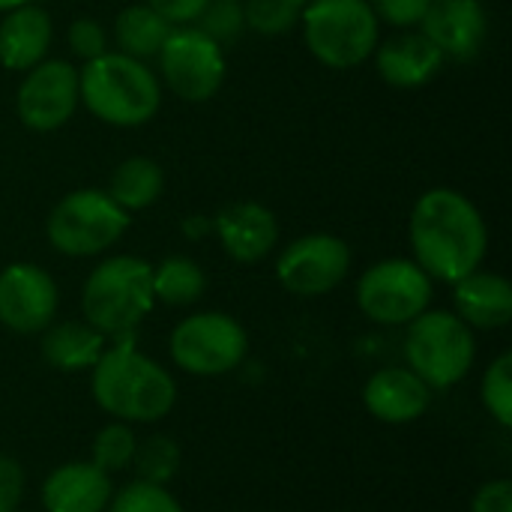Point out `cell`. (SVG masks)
<instances>
[{
	"mask_svg": "<svg viewBox=\"0 0 512 512\" xmlns=\"http://www.w3.org/2000/svg\"><path fill=\"white\" fill-rule=\"evenodd\" d=\"M78 69L69 60H42L24 72L15 93L18 120L33 132H54L78 111Z\"/></svg>",
	"mask_w": 512,
	"mask_h": 512,
	"instance_id": "7c38bea8",
	"label": "cell"
},
{
	"mask_svg": "<svg viewBox=\"0 0 512 512\" xmlns=\"http://www.w3.org/2000/svg\"><path fill=\"white\" fill-rule=\"evenodd\" d=\"M24 492V471L12 456H0V512H15Z\"/></svg>",
	"mask_w": 512,
	"mask_h": 512,
	"instance_id": "d6a6232c",
	"label": "cell"
},
{
	"mask_svg": "<svg viewBox=\"0 0 512 512\" xmlns=\"http://www.w3.org/2000/svg\"><path fill=\"white\" fill-rule=\"evenodd\" d=\"M249 351L243 324L225 312H198L183 318L171 333L174 363L198 378H216L234 372Z\"/></svg>",
	"mask_w": 512,
	"mask_h": 512,
	"instance_id": "ba28073f",
	"label": "cell"
},
{
	"mask_svg": "<svg viewBox=\"0 0 512 512\" xmlns=\"http://www.w3.org/2000/svg\"><path fill=\"white\" fill-rule=\"evenodd\" d=\"M408 369L423 378L432 390L459 384L477 357L471 327L456 312H423L408 324L405 336Z\"/></svg>",
	"mask_w": 512,
	"mask_h": 512,
	"instance_id": "8992f818",
	"label": "cell"
},
{
	"mask_svg": "<svg viewBox=\"0 0 512 512\" xmlns=\"http://www.w3.org/2000/svg\"><path fill=\"white\" fill-rule=\"evenodd\" d=\"M432 303V279L411 258H387L357 282V306L375 324H411Z\"/></svg>",
	"mask_w": 512,
	"mask_h": 512,
	"instance_id": "9c48e42d",
	"label": "cell"
},
{
	"mask_svg": "<svg viewBox=\"0 0 512 512\" xmlns=\"http://www.w3.org/2000/svg\"><path fill=\"white\" fill-rule=\"evenodd\" d=\"M420 30L441 48L444 57L471 60L489 36V15L480 0H432Z\"/></svg>",
	"mask_w": 512,
	"mask_h": 512,
	"instance_id": "5bb4252c",
	"label": "cell"
},
{
	"mask_svg": "<svg viewBox=\"0 0 512 512\" xmlns=\"http://www.w3.org/2000/svg\"><path fill=\"white\" fill-rule=\"evenodd\" d=\"M66 39H69L72 54L78 60H84V63H90V60H96V57H102L108 51V33L96 18H75L69 24Z\"/></svg>",
	"mask_w": 512,
	"mask_h": 512,
	"instance_id": "4dcf8cb0",
	"label": "cell"
},
{
	"mask_svg": "<svg viewBox=\"0 0 512 512\" xmlns=\"http://www.w3.org/2000/svg\"><path fill=\"white\" fill-rule=\"evenodd\" d=\"M129 228V213L105 189H75L48 213V243L66 258H93L111 249Z\"/></svg>",
	"mask_w": 512,
	"mask_h": 512,
	"instance_id": "52a82bcc",
	"label": "cell"
},
{
	"mask_svg": "<svg viewBox=\"0 0 512 512\" xmlns=\"http://www.w3.org/2000/svg\"><path fill=\"white\" fill-rule=\"evenodd\" d=\"M54 39L51 15L36 6L24 3L12 12H3L0 21V66L9 72H27L45 60Z\"/></svg>",
	"mask_w": 512,
	"mask_h": 512,
	"instance_id": "ac0fdd59",
	"label": "cell"
},
{
	"mask_svg": "<svg viewBox=\"0 0 512 512\" xmlns=\"http://www.w3.org/2000/svg\"><path fill=\"white\" fill-rule=\"evenodd\" d=\"M174 27L147 3H132L126 6L117 18H114V42L117 51L135 60H150L159 54V48L165 45L168 33Z\"/></svg>",
	"mask_w": 512,
	"mask_h": 512,
	"instance_id": "603a6c76",
	"label": "cell"
},
{
	"mask_svg": "<svg viewBox=\"0 0 512 512\" xmlns=\"http://www.w3.org/2000/svg\"><path fill=\"white\" fill-rule=\"evenodd\" d=\"M411 249L414 261L429 273L456 285L480 270L489 252V228L483 213L456 189H429L411 210Z\"/></svg>",
	"mask_w": 512,
	"mask_h": 512,
	"instance_id": "6da1fadb",
	"label": "cell"
},
{
	"mask_svg": "<svg viewBox=\"0 0 512 512\" xmlns=\"http://www.w3.org/2000/svg\"><path fill=\"white\" fill-rule=\"evenodd\" d=\"M42 357L48 366L60 372H81L93 369L105 351V336L90 327L87 321H63L48 324L42 330Z\"/></svg>",
	"mask_w": 512,
	"mask_h": 512,
	"instance_id": "44dd1931",
	"label": "cell"
},
{
	"mask_svg": "<svg viewBox=\"0 0 512 512\" xmlns=\"http://www.w3.org/2000/svg\"><path fill=\"white\" fill-rule=\"evenodd\" d=\"M207 288L204 270L186 255H168L153 267V300L165 306H192Z\"/></svg>",
	"mask_w": 512,
	"mask_h": 512,
	"instance_id": "cb8c5ba5",
	"label": "cell"
},
{
	"mask_svg": "<svg viewBox=\"0 0 512 512\" xmlns=\"http://www.w3.org/2000/svg\"><path fill=\"white\" fill-rule=\"evenodd\" d=\"M351 249L336 234H306L288 243L276 258V279L297 297H321L345 282Z\"/></svg>",
	"mask_w": 512,
	"mask_h": 512,
	"instance_id": "8fae6325",
	"label": "cell"
},
{
	"mask_svg": "<svg viewBox=\"0 0 512 512\" xmlns=\"http://www.w3.org/2000/svg\"><path fill=\"white\" fill-rule=\"evenodd\" d=\"M207 3H210V0H147V6L156 9L171 27L195 24Z\"/></svg>",
	"mask_w": 512,
	"mask_h": 512,
	"instance_id": "836d02e7",
	"label": "cell"
},
{
	"mask_svg": "<svg viewBox=\"0 0 512 512\" xmlns=\"http://www.w3.org/2000/svg\"><path fill=\"white\" fill-rule=\"evenodd\" d=\"M156 60L165 84L183 102H207L225 84V51L198 27H174Z\"/></svg>",
	"mask_w": 512,
	"mask_h": 512,
	"instance_id": "30bf717a",
	"label": "cell"
},
{
	"mask_svg": "<svg viewBox=\"0 0 512 512\" xmlns=\"http://www.w3.org/2000/svg\"><path fill=\"white\" fill-rule=\"evenodd\" d=\"M57 285L54 279L27 261L0 270V324L12 333L30 336L54 324L57 315Z\"/></svg>",
	"mask_w": 512,
	"mask_h": 512,
	"instance_id": "4fadbf2b",
	"label": "cell"
},
{
	"mask_svg": "<svg viewBox=\"0 0 512 512\" xmlns=\"http://www.w3.org/2000/svg\"><path fill=\"white\" fill-rule=\"evenodd\" d=\"M162 189H165V174L159 162L147 156H129L111 171L105 192L111 195L117 207H123L126 213H135V210H147L150 204H156Z\"/></svg>",
	"mask_w": 512,
	"mask_h": 512,
	"instance_id": "7402d4cb",
	"label": "cell"
},
{
	"mask_svg": "<svg viewBox=\"0 0 512 512\" xmlns=\"http://www.w3.org/2000/svg\"><path fill=\"white\" fill-rule=\"evenodd\" d=\"M15 512H18V510H15Z\"/></svg>",
	"mask_w": 512,
	"mask_h": 512,
	"instance_id": "8d00e7d4",
	"label": "cell"
},
{
	"mask_svg": "<svg viewBox=\"0 0 512 512\" xmlns=\"http://www.w3.org/2000/svg\"><path fill=\"white\" fill-rule=\"evenodd\" d=\"M483 405L501 423L512 426V354H501L483 375Z\"/></svg>",
	"mask_w": 512,
	"mask_h": 512,
	"instance_id": "f546056e",
	"label": "cell"
},
{
	"mask_svg": "<svg viewBox=\"0 0 512 512\" xmlns=\"http://www.w3.org/2000/svg\"><path fill=\"white\" fill-rule=\"evenodd\" d=\"M432 0H369L372 12L378 15V21L393 24L396 30H411L423 21L426 9Z\"/></svg>",
	"mask_w": 512,
	"mask_h": 512,
	"instance_id": "1f68e13d",
	"label": "cell"
},
{
	"mask_svg": "<svg viewBox=\"0 0 512 512\" xmlns=\"http://www.w3.org/2000/svg\"><path fill=\"white\" fill-rule=\"evenodd\" d=\"M114 489L93 462H69L42 483L45 512H105Z\"/></svg>",
	"mask_w": 512,
	"mask_h": 512,
	"instance_id": "d6986e66",
	"label": "cell"
},
{
	"mask_svg": "<svg viewBox=\"0 0 512 512\" xmlns=\"http://www.w3.org/2000/svg\"><path fill=\"white\" fill-rule=\"evenodd\" d=\"M24 3H33V0H0V12H12V9H18Z\"/></svg>",
	"mask_w": 512,
	"mask_h": 512,
	"instance_id": "d590c367",
	"label": "cell"
},
{
	"mask_svg": "<svg viewBox=\"0 0 512 512\" xmlns=\"http://www.w3.org/2000/svg\"><path fill=\"white\" fill-rule=\"evenodd\" d=\"M195 27L201 33H207L216 45H222V48L231 45L246 30L243 0H210L204 6V12L198 15V24Z\"/></svg>",
	"mask_w": 512,
	"mask_h": 512,
	"instance_id": "83f0119b",
	"label": "cell"
},
{
	"mask_svg": "<svg viewBox=\"0 0 512 512\" xmlns=\"http://www.w3.org/2000/svg\"><path fill=\"white\" fill-rule=\"evenodd\" d=\"M132 465L138 471V480L153 483V486H165L180 468V450H177V444L171 438L153 435V438H147L144 444L135 447Z\"/></svg>",
	"mask_w": 512,
	"mask_h": 512,
	"instance_id": "484cf974",
	"label": "cell"
},
{
	"mask_svg": "<svg viewBox=\"0 0 512 512\" xmlns=\"http://www.w3.org/2000/svg\"><path fill=\"white\" fill-rule=\"evenodd\" d=\"M303 39L327 69H354L375 54L381 21L369 0H306Z\"/></svg>",
	"mask_w": 512,
	"mask_h": 512,
	"instance_id": "5b68a950",
	"label": "cell"
},
{
	"mask_svg": "<svg viewBox=\"0 0 512 512\" xmlns=\"http://www.w3.org/2000/svg\"><path fill=\"white\" fill-rule=\"evenodd\" d=\"M471 512H512V483L510 480H492L480 486L474 495Z\"/></svg>",
	"mask_w": 512,
	"mask_h": 512,
	"instance_id": "e575fe53",
	"label": "cell"
},
{
	"mask_svg": "<svg viewBox=\"0 0 512 512\" xmlns=\"http://www.w3.org/2000/svg\"><path fill=\"white\" fill-rule=\"evenodd\" d=\"M108 512H183V507L165 486L135 480L123 486L117 495H111Z\"/></svg>",
	"mask_w": 512,
	"mask_h": 512,
	"instance_id": "f1b7e54d",
	"label": "cell"
},
{
	"mask_svg": "<svg viewBox=\"0 0 512 512\" xmlns=\"http://www.w3.org/2000/svg\"><path fill=\"white\" fill-rule=\"evenodd\" d=\"M456 315L474 330H498L512 318V285L486 270H474L453 285Z\"/></svg>",
	"mask_w": 512,
	"mask_h": 512,
	"instance_id": "ffe728a7",
	"label": "cell"
},
{
	"mask_svg": "<svg viewBox=\"0 0 512 512\" xmlns=\"http://www.w3.org/2000/svg\"><path fill=\"white\" fill-rule=\"evenodd\" d=\"M306 0H243L246 27L261 36H282L303 18Z\"/></svg>",
	"mask_w": 512,
	"mask_h": 512,
	"instance_id": "d4e9b609",
	"label": "cell"
},
{
	"mask_svg": "<svg viewBox=\"0 0 512 512\" xmlns=\"http://www.w3.org/2000/svg\"><path fill=\"white\" fill-rule=\"evenodd\" d=\"M135 447L138 444H135L129 423H111V426L99 429L93 438V465L105 474L123 471L126 465H132Z\"/></svg>",
	"mask_w": 512,
	"mask_h": 512,
	"instance_id": "4316f807",
	"label": "cell"
},
{
	"mask_svg": "<svg viewBox=\"0 0 512 512\" xmlns=\"http://www.w3.org/2000/svg\"><path fill=\"white\" fill-rule=\"evenodd\" d=\"M363 402L375 420L405 426L429 411L432 387L411 369H381L363 387Z\"/></svg>",
	"mask_w": 512,
	"mask_h": 512,
	"instance_id": "e0dca14e",
	"label": "cell"
},
{
	"mask_svg": "<svg viewBox=\"0 0 512 512\" xmlns=\"http://www.w3.org/2000/svg\"><path fill=\"white\" fill-rule=\"evenodd\" d=\"M114 348H105L99 363L93 366V399L96 405L123 423H153L162 420L177 402L174 378L144 357L132 339L117 336Z\"/></svg>",
	"mask_w": 512,
	"mask_h": 512,
	"instance_id": "7a4b0ae2",
	"label": "cell"
},
{
	"mask_svg": "<svg viewBox=\"0 0 512 512\" xmlns=\"http://www.w3.org/2000/svg\"><path fill=\"white\" fill-rule=\"evenodd\" d=\"M78 96L96 120L117 129H135L156 117L162 84L144 60L105 51L78 69Z\"/></svg>",
	"mask_w": 512,
	"mask_h": 512,
	"instance_id": "3957f363",
	"label": "cell"
},
{
	"mask_svg": "<svg viewBox=\"0 0 512 512\" xmlns=\"http://www.w3.org/2000/svg\"><path fill=\"white\" fill-rule=\"evenodd\" d=\"M216 237L225 249V255L237 264H258L264 261L276 240H279V222L273 210L255 201H237L219 210L213 219Z\"/></svg>",
	"mask_w": 512,
	"mask_h": 512,
	"instance_id": "2e32d148",
	"label": "cell"
},
{
	"mask_svg": "<svg viewBox=\"0 0 512 512\" xmlns=\"http://www.w3.org/2000/svg\"><path fill=\"white\" fill-rule=\"evenodd\" d=\"M153 267L135 255H114L93 267L81 291V312L102 336H129L153 309Z\"/></svg>",
	"mask_w": 512,
	"mask_h": 512,
	"instance_id": "277c9868",
	"label": "cell"
},
{
	"mask_svg": "<svg viewBox=\"0 0 512 512\" xmlns=\"http://www.w3.org/2000/svg\"><path fill=\"white\" fill-rule=\"evenodd\" d=\"M375 69L378 75L399 90L426 87L438 78L444 66L441 48L423 30H399L396 36L375 45Z\"/></svg>",
	"mask_w": 512,
	"mask_h": 512,
	"instance_id": "9a60e30c",
	"label": "cell"
}]
</instances>
